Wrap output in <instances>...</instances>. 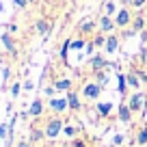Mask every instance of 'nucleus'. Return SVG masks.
Here are the masks:
<instances>
[{
  "label": "nucleus",
  "instance_id": "f257e3e1",
  "mask_svg": "<svg viewBox=\"0 0 147 147\" xmlns=\"http://www.w3.org/2000/svg\"><path fill=\"white\" fill-rule=\"evenodd\" d=\"M128 106L132 108V113H145L147 108V95L143 91H134L128 97Z\"/></svg>",
  "mask_w": 147,
  "mask_h": 147
},
{
  "label": "nucleus",
  "instance_id": "f03ea898",
  "mask_svg": "<svg viewBox=\"0 0 147 147\" xmlns=\"http://www.w3.org/2000/svg\"><path fill=\"white\" fill-rule=\"evenodd\" d=\"M63 125H65V123L59 119V117H52V119L46 123V128H43V130H46V138L54 141L59 134H63Z\"/></svg>",
  "mask_w": 147,
  "mask_h": 147
},
{
  "label": "nucleus",
  "instance_id": "7ed1b4c3",
  "mask_svg": "<svg viewBox=\"0 0 147 147\" xmlns=\"http://www.w3.org/2000/svg\"><path fill=\"white\" fill-rule=\"evenodd\" d=\"M102 89L104 87H102L100 82H87L82 87V95L87 97V100H97V97L102 95Z\"/></svg>",
  "mask_w": 147,
  "mask_h": 147
},
{
  "label": "nucleus",
  "instance_id": "20e7f679",
  "mask_svg": "<svg viewBox=\"0 0 147 147\" xmlns=\"http://www.w3.org/2000/svg\"><path fill=\"white\" fill-rule=\"evenodd\" d=\"M130 22H132V13H130L125 7H121V9L115 13V24H117L119 28H125Z\"/></svg>",
  "mask_w": 147,
  "mask_h": 147
},
{
  "label": "nucleus",
  "instance_id": "39448f33",
  "mask_svg": "<svg viewBox=\"0 0 147 147\" xmlns=\"http://www.w3.org/2000/svg\"><path fill=\"white\" fill-rule=\"evenodd\" d=\"M115 28H117L115 20L110 18V15H104V13H102V18H100V30L104 32V35H110Z\"/></svg>",
  "mask_w": 147,
  "mask_h": 147
},
{
  "label": "nucleus",
  "instance_id": "423d86ee",
  "mask_svg": "<svg viewBox=\"0 0 147 147\" xmlns=\"http://www.w3.org/2000/svg\"><path fill=\"white\" fill-rule=\"evenodd\" d=\"M0 43L5 46V50L9 52V54H18V48H15V41H13V37H11L9 30L0 35Z\"/></svg>",
  "mask_w": 147,
  "mask_h": 147
},
{
  "label": "nucleus",
  "instance_id": "0eeeda50",
  "mask_svg": "<svg viewBox=\"0 0 147 147\" xmlns=\"http://www.w3.org/2000/svg\"><path fill=\"white\" fill-rule=\"evenodd\" d=\"M50 108L54 110V113H63V110H67L69 108V102H67V97H50Z\"/></svg>",
  "mask_w": 147,
  "mask_h": 147
},
{
  "label": "nucleus",
  "instance_id": "6e6552de",
  "mask_svg": "<svg viewBox=\"0 0 147 147\" xmlns=\"http://www.w3.org/2000/svg\"><path fill=\"white\" fill-rule=\"evenodd\" d=\"M117 48H119V37L110 32V35L106 37V43H104V52H106V54H115V52H117Z\"/></svg>",
  "mask_w": 147,
  "mask_h": 147
},
{
  "label": "nucleus",
  "instance_id": "1a4fd4ad",
  "mask_svg": "<svg viewBox=\"0 0 147 147\" xmlns=\"http://www.w3.org/2000/svg\"><path fill=\"white\" fill-rule=\"evenodd\" d=\"M67 102H69V110H76V113H78L80 108H82V102H80V95L76 91H67Z\"/></svg>",
  "mask_w": 147,
  "mask_h": 147
},
{
  "label": "nucleus",
  "instance_id": "9d476101",
  "mask_svg": "<svg viewBox=\"0 0 147 147\" xmlns=\"http://www.w3.org/2000/svg\"><path fill=\"white\" fill-rule=\"evenodd\" d=\"M119 121L121 123H130V119H132V108L128 106V102H123V104H119Z\"/></svg>",
  "mask_w": 147,
  "mask_h": 147
},
{
  "label": "nucleus",
  "instance_id": "9b49d317",
  "mask_svg": "<svg viewBox=\"0 0 147 147\" xmlns=\"http://www.w3.org/2000/svg\"><path fill=\"white\" fill-rule=\"evenodd\" d=\"M43 113V102L39 100V97H35V100L30 102V106H28V115L30 117H41Z\"/></svg>",
  "mask_w": 147,
  "mask_h": 147
},
{
  "label": "nucleus",
  "instance_id": "f8f14e48",
  "mask_svg": "<svg viewBox=\"0 0 147 147\" xmlns=\"http://www.w3.org/2000/svg\"><path fill=\"white\" fill-rule=\"evenodd\" d=\"M125 80H128V87H132L134 91H138V87H141V78H138V74L136 71H130V74H125Z\"/></svg>",
  "mask_w": 147,
  "mask_h": 147
},
{
  "label": "nucleus",
  "instance_id": "ddd939ff",
  "mask_svg": "<svg viewBox=\"0 0 147 147\" xmlns=\"http://www.w3.org/2000/svg\"><path fill=\"white\" fill-rule=\"evenodd\" d=\"M46 138V130H39V128H30V134H28V141L30 143H39Z\"/></svg>",
  "mask_w": 147,
  "mask_h": 147
},
{
  "label": "nucleus",
  "instance_id": "4468645a",
  "mask_svg": "<svg viewBox=\"0 0 147 147\" xmlns=\"http://www.w3.org/2000/svg\"><path fill=\"white\" fill-rule=\"evenodd\" d=\"M106 65H108V63L104 61V56H102V54H95V56L91 59V67H93V71H102Z\"/></svg>",
  "mask_w": 147,
  "mask_h": 147
},
{
  "label": "nucleus",
  "instance_id": "2eb2a0df",
  "mask_svg": "<svg viewBox=\"0 0 147 147\" xmlns=\"http://www.w3.org/2000/svg\"><path fill=\"white\" fill-rule=\"evenodd\" d=\"M54 87H56V91H65L67 93V91H71V80L69 78H59L54 82Z\"/></svg>",
  "mask_w": 147,
  "mask_h": 147
},
{
  "label": "nucleus",
  "instance_id": "dca6fc26",
  "mask_svg": "<svg viewBox=\"0 0 147 147\" xmlns=\"http://www.w3.org/2000/svg\"><path fill=\"white\" fill-rule=\"evenodd\" d=\"M125 87H128V80H125V76L117 71V91H119V95H125Z\"/></svg>",
  "mask_w": 147,
  "mask_h": 147
},
{
  "label": "nucleus",
  "instance_id": "f3484780",
  "mask_svg": "<svg viewBox=\"0 0 147 147\" xmlns=\"http://www.w3.org/2000/svg\"><path fill=\"white\" fill-rule=\"evenodd\" d=\"M132 26H134V30H136V32H141L143 28H145V20H143L141 13H136V15L132 18Z\"/></svg>",
  "mask_w": 147,
  "mask_h": 147
},
{
  "label": "nucleus",
  "instance_id": "a211bd4d",
  "mask_svg": "<svg viewBox=\"0 0 147 147\" xmlns=\"http://www.w3.org/2000/svg\"><path fill=\"white\" fill-rule=\"evenodd\" d=\"M117 11H119V9L115 7V0H106V2H104V15H110V18H113Z\"/></svg>",
  "mask_w": 147,
  "mask_h": 147
},
{
  "label": "nucleus",
  "instance_id": "6ab92c4d",
  "mask_svg": "<svg viewBox=\"0 0 147 147\" xmlns=\"http://www.w3.org/2000/svg\"><path fill=\"white\" fill-rule=\"evenodd\" d=\"M35 28H37V32H39V35H48L50 24H48L46 20H37V22H35Z\"/></svg>",
  "mask_w": 147,
  "mask_h": 147
},
{
  "label": "nucleus",
  "instance_id": "aec40b11",
  "mask_svg": "<svg viewBox=\"0 0 147 147\" xmlns=\"http://www.w3.org/2000/svg\"><path fill=\"white\" fill-rule=\"evenodd\" d=\"M78 28H80V32H93V28H95V22H93V20H82Z\"/></svg>",
  "mask_w": 147,
  "mask_h": 147
},
{
  "label": "nucleus",
  "instance_id": "412c9836",
  "mask_svg": "<svg viewBox=\"0 0 147 147\" xmlns=\"http://www.w3.org/2000/svg\"><path fill=\"white\" fill-rule=\"evenodd\" d=\"M110 110H113V104L110 102H104V104H97V113H100L102 117H108Z\"/></svg>",
  "mask_w": 147,
  "mask_h": 147
},
{
  "label": "nucleus",
  "instance_id": "4be33fe9",
  "mask_svg": "<svg viewBox=\"0 0 147 147\" xmlns=\"http://www.w3.org/2000/svg\"><path fill=\"white\" fill-rule=\"evenodd\" d=\"M136 143H138V145H147V125H143V128L138 130V134H136Z\"/></svg>",
  "mask_w": 147,
  "mask_h": 147
},
{
  "label": "nucleus",
  "instance_id": "5701e85b",
  "mask_svg": "<svg viewBox=\"0 0 147 147\" xmlns=\"http://www.w3.org/2000/svg\"><path fill=\"white\" fill-rule=\"evenodd\" d=\"M63 134L67 138H71V136H76V134H78V130L74 128V125H63Z\"/></svg>",
  "mask_w": 147,
  "mask_h": 147
},
{
  "label": "nucleus",
  "instance_id": "b1692460",
  "mask_svg": "<svg viewBox=\"0 0 147 147\" xmlns=\"http://www.w3.org/2000/svg\"><path fill=\"white\" fill-rule=\"evenodd\" d=\"M24 84H20V82H13L9 87V91H11V95H13V100H18V95H20V89H22Z\"/></svg>",
  "mask_w": 147,
  "mask_h": 147
},
{
  "label": "nucleus",
  "instance_id": "393cba45",
  "mask_svg": "<svg viewBox=\"0 0 147 147\" xmlns=\"http://www.w3.org/2000/svg\"><path fill=\"white\" fill-rule=\"evenodd\" d=\"M7 136H9V123H5V121H2V123H0V138H2V141H7Z\"/></svg>",
  "mask_w": 147,
  "mask_h": 147
},
{
  "label": "nucleus",
  "instance_id": "a878e982",
  "mask_svg": "<svg viewBox=\"0 0 147 147\" xmlns=\"http://www.w3.org/2000/svg\"><path fill=\"white\" fill-rule=\"evenodd\" d=\"M82 48H87V43H84L82 39H76V41H71V50H82Z\"/></svg>",
  "mask_w": 147,
  "mask_h": 147
},
{
  "label": "nucleus",
  "instance_id": "bb28decb",
  "mask_svg": "<svg viewBox=\"0 0 147 147\" xmlns=\"http://www.w3.org/2000/svg\"><path fill=\"white\" fill-rule=\"evenodd\" d=\"M9 76H11V67H5V71H2V89H7V80H9Z\"/></svg>",
  "mask_w": 147,
  "mask_h": 147
},
{
  "label": "nucleus",
  "instance_id": "cd10ccee",
  "mask_svg": "<svg viewBox=\"0 0 147 147\" xmlns=\"http://www.w3.org/2000/svg\"><path fill=\"white\" fill-rule=\"evenodd\" d=\"M43 91H46V95H50V97H52V95L56 93V87H54V84H48V87L43 89Z\"/></svg>",
  "mask_w": 147,
  "mask_h": 147
},
{
  "label": "nucleus",
  "instance_id": "c85d7f7f",
  "mask_svg": "<svg viewBox=\"0 0 147 147\" xmlns=\"http://www.w3.org/2000/svg\"><path fill=\"white\" fill-rule=\"evenodd\" d=\"M121 143H123V134H115V138H113V145H121Z\"/></svg>",
  "mask_w": 147,
  "mask_h": 147
},
{
  "label": "nucleus",
  "instance_id": "c756f323",
  "mask_svg": "<svg viewBox=\"0 0 147 147\" xmlns=\"http://www.w3.org/2000/svg\"><path fill=\"white\" fill-rule=\"evenodd\" d=\"M143 5H147V0H132V7H134V9H141Z\"/></svg>",
  "mask_w": 147,
  "mask_h": 147
},
{
  "label": "nucleus",
  "instance_id": "7c9ffc66",
  "mask_svg": "<svg viewBox=\"0 0 147 147\" xmlns=\"http://www.w3.org/2000/svg\"><path fill=\"white\" fill-rule=\"evenodd\" d=\"M71 147H87V141H82V138H76Z\"/></svg>",
  "mask_w": 147,
  "mask_h": 147
},
{
  "label": "nucleus",
  "instance_id": "2f4dec72",
  "mask_svg": "<svg viewBox=\"0 0 147 147\" xmlns=\"http://www.w3.org/2000/svg\"><path fill=\"white\" fill-rule=\"evenodd\" d=\"M13 2L20 7V9H26V7H28V0H13Z\"/></svg>",
  "mask_w": 147,
  "mask_h": 147
},
{
  "label": "nucleus",
  "instance_id": "473e14b6",
  "mask_svg": "<svg viewBox=\"0 0 147 147\" xmlns=\"http://www.w3.org/2000/svg\"><path fill=\"white\" fill-rule=\"evenodd\" d=\"M32 87H35L32 80H24V89H26V91H32Z\"/></svg>",
  "mask_w": 147,
  "mask_h": 147
},
{
  "label": "nucleus",
  "instance_id": "72a5a7b5",
  "mask_svg": "<svg viewBox=\"0 0 147 147\" xmlns=\"http://www.w3.org/2000/svg\"><path fill=\"white\" fill-rule=\"evenodd\" d=\"M93 50H95V43H87V54H93Z\"/></svg>",
  "mask_w": 147,
  "mask_h": 147
},
{
  "label": "nucleus",
  "instance_id": "f704fd0d",
  "mask_svg": "<svg viewBox=\"0 0 147 147\" xmlns=\"http://www.w3.org/2000/svg\"><path fill=\"white\" fill-rule=\"evenodd\" d=\"M28 145H30V141H20L18 143V147H28Z\"/></svg>",
  "mask_w": 147,
  "mask_h": 147
},
{
  "label": "nucleus",
  "instance_id": "c9c22d12",
  "mask_svg": "<svg viewBox=\"0 0 147 147\" xmlns=\"http://www.w3.org/2000/svg\"><path fill=\"white\" fill-rule=\"evenodd\" d=\"M123 5H132V0H123Z\"/></svg>",
  "mask_w": 147,
  "mask_h": 147
},
{
  "label": "nucleus",
  "instance_id": "e433bc0d",
  "mask_svg": "<svg viewBox=\"0 0 147 147\" xmlns=\"http://www.w3.org/2000/svg\"><path fill=\"white\" fill-rule=\"evenodd\" d=\"M2 63H5V61H2V50H0V65H2Z\"/></svg>",
  "mask_w": 147,
  "mask_h": 147
},
{
  "label": "nucleus",
  "instance_id": "4c0bfd02",
  "mask_svg": "<svg viewBox=\"0 0 147 147\" xmlns=\"http://www.w3.org/2000/svg\"><path fill=\"white\" fill-rule=\"evenodd\" d=\"M30 2H37V0H28V5H30Z\"/></svg>",
  "mask_w": 147,
  "mask_h": 147
},
{
  "label": "nucleus",
  "instance_id": "58836bf2",
  "mask_svg": "<svg viewBox=\"0 0 147 147\" xmlns=\"http://www.w3.org/2000/svg\"><path fill=\"white\" fill-rule=\"evenodd\" d=\"M28 147H35V143H30V145H28Z\"/></svg>",
  "mask_w": 147,
  "mask_h": 147
}]
</instances>
